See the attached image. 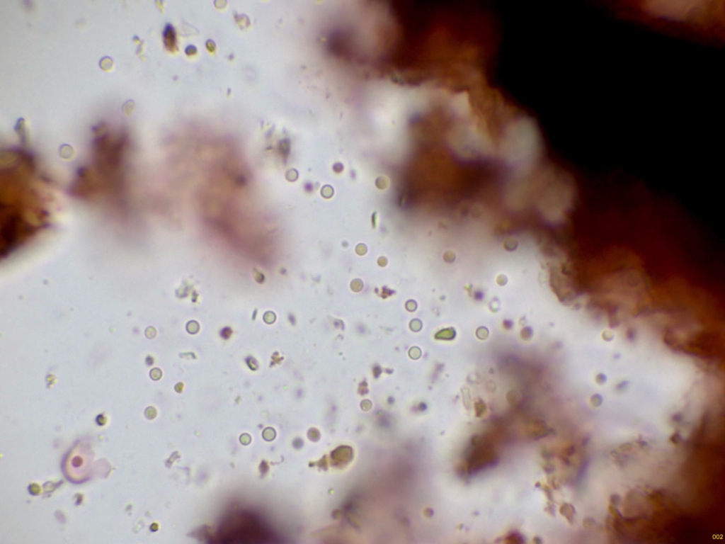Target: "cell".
Wrapping results in <instances>:
<instances>
[{
	"instance_id": "6da1fadb",
	"label": "cell",
	"mask_w": 725,
	"mask_h": 544,
	"mask_svg": "<svg viewBox=\"0 0 725 544\" xmlns=\"http://www.w3.org/2000/svg\"><path fill=\"white\" fill-rule=\"evenodd\" d=\"M622 21L680 38L719 44L725 39V0H605Z\"/></svg>"
},
{
	"instance_id": "7a4b0ae2",
	"label": "cell",
	"mask_w": 725,
	"mask_h": 544,
	"mask_svg": "<svg viewBox=\"0 0 725 544\" xmlns=\"http://www.w3.org/2000/svg\"><path fill=\"white\" fill-rule=\"evenodd\" d=\"M164 36L166 46H173L175 40L174 32L173 28L170 25L166 26Z\"/></svg>"
}]
</instances>
